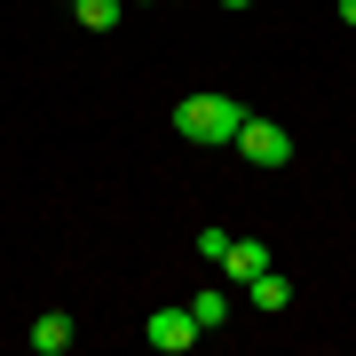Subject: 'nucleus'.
Wrapping results in <instances>:
<instances>
[{
  "instance_id": "nucleus-1",
  "label": "nucleus",
  "mask_w": 356,
  "mask_h": 356,
  "mask_svg": "<svg viewBox=\"0 0 356 356\" xmlns=\"http://www.w3.org/2000/svg\"><path fill=\"white\" fill-rule=\"evenodd\" d=\"M245 103L238 95H182L175 103V135L182 143H238V127H245Z\"/></svg>"
},
{
  "instance_id": "nucleus-2",
  "label": "nucleus",
  "mask_w": 356,
  "mask_h": 356,
  "mask_svg": "<svg viewBox=\"0 0 356 356\" xmlns=\"http://www.w3.org/2000/svg\"><path fill=\"white\" fill-rule=\"evenodd\" d=\"M198 317H191V309H151V325H143V341H151L159 356H182V348H198Z\"/></svg>"
},
{
  "instance_id": "nucleus-3",
  "label": "nucleus",
  "mask_w": 356,
  "mask_h": 356,
  "mask_svg": "<svg viewBox=\"0 0 356 356\" xmlns=\"http://www.w3.org/2000/svg\"><path fill=\"white\" fill-rule=\"evenodd\" d=\"M238 151L254 159V166H293V135L277 127V119H245V127H238Z\"/></svg>"
},
{
  "instance_id": "nucleus-4",
  "label": "nucleus",
  "mask_w": 356,
  "mask_h": 356,
  "mask_svg": "<svg viewBox=\"0 0 356 356\" xmlns=\"http://www.w3.org/2000/svg\"><path fill=\"white\" fill-rule=\"evenodd\" d=\"M222 269H229V277H238V285H254L261 269H269V245H261V238H229V254H222Z\"/></svg>"
},
{
  "instance_id": "nucleus-5",
  "label": "nucleus",
  "mask_w": 356,
  "mask_h": 356,
  "mask_svg": "<svg viewBox=\"0 0 356 356\" xmlns=\"http://www.w3.org/2000/svg\"><path fill=\"white\" fill-rule=\"evenodd\" d=\"M72 341H79V325L64 317V309H48V317H40V325H32V348H40V356H64Z\"/></svg>"
},
{
  "instance_id": "nucleus-6",
  "label": "nucleus",
  "mask_w": 356,
  "mask_h": 356,
  "mask_svg": "<svg viewBox=\"0 0 356 356\" xmlns=\"http://www.w3.org/2000/svg\"><path fill=\"white\" fill-rule=\"evenodd\" d=\"M245 293H254V309H269V317H277V309L293 301V285L277 277V269H261V277H254V285H245Z\"/></svg>"
},
{
  "instance_id": "nucleus-7",
  "label": "nucleus",
  "mask_w": 356,
  "mask_h": 356,
  "mask_svg": "<svg viewBox=\"0 0 356 356\" xmlns=\"http://www.w3.org/2000/svg\"><path fill=\"white\" fill-rule=\"evenodd\" d=\"M72 16H79L88 32H111V24H119V0H72Z\"/></svg>"
},
{
  "instance_id": "nucleus-8",
  "label": "nucleus",
  "mask_w": 356,
  "mask_h": 356,
  "mask_svg": "<svg viewBox=\"0 0 356 356\" xmlns=\"http://www.w3.org/2000/svg\"><path fill=\"white\" fill-rule=\"evenodd\" d=\"M191 317H198L206 332H222V325H229V293H198V301H191Z\"/></svg>"
},
{
  "instance_id": "nucleus-9",
  "label": "nucleus",
  "mask_w": 356,
  "mask_h": 356,
  "mask_svg": "<svg viewBox=\"0 0 356 356\" xmlns=\"http://www.w3.org/2000/svg\"><path fill=\"white\" fill-rule=\"evenodd\" d=\"M341 24H356V0H341Z\"/></svg>"
},
{
  "instance_id": "nucleus-10",
  "label": "nucleus",
  "mask_w": 356,
  "mask_h": 356,
  "mask_svg": "<svg viewBox=\"0 0 356 356\" xmlns=\"http://www.w3.org/2000/svg\"><path fill=\"white\" fill-rule=\"evenodd\" d=\"M222 8H245V0H222Z\"/></svg>"
}]
</instances>
